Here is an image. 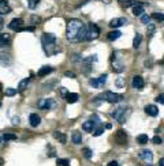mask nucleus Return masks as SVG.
Instances as JSON below:
<instances>
[{
	"mask_svg": "<svg viewBox=\"0 0 164 166\" xmlns=\"http://www.w3.org/2000/svg\"><path fill=\"white\" fill-rule=\"evenodd\" d=\"M23 19L21 18H14L12 21L10 22V24H8V27H10L11 30H15V31H19V30H23Z\"/></svg>",
	"mask_w": 164,
	"mask_h": 166,
	"instance_id": "9",
	"label": "nucleus"
},
{
	"mask_svg": "<svg viewBox=\"0 0 164 166\" xmlns=\"http://www.w3.org/2000/svg\"><path fill=\"white\" fill-rule=\"evenodd\" d=\"M11 42V37L8 33H0V46H7Z\"/></svg>",
	"mask_w": 164,
	"mask_h": 166,
	"instance_id": "17",
	"label": "nucleus"
},
{
	"mask_svg": "<svg viewBox=\"0 0 164 166\" xmlns=\"http://www.w3.org/2000/svg\"><path fill=\"white\" fill-rule=\"evenodd\" d=\"M107 78H108V75H107V73H103V75H100L98 78L89 79V84L93 87V89H100V87H103L104 83L107 82Z\"/></svg>",
	"mask_w": 164,
	"mask_h": 166,
	"instance_id": "5",
	"label": "nucleus"
},
{
	"mask_svg": "<svg viewBox=\"0 0 164 166\" xmlns=\"http://www.w3.org/2000/svg\"><path fill=\"white\" fill-rule=\"evenodd\" d=\"M3 26H4V21H3V18L0 16V30L3 29Z\"/></svg>",
	"mask_w": 164,
	"mask_h": 166,
	"instance_id": "47",
	"label": "nucleus"
},
{
	"mask_svg": "<svg viewBox=\"0 0 164 166\" xmlns=\"http://www.w3.org/2000/svg\"><path fill=\"white\" fill-rule=\"evenodd\" d=\"M0 108H2V102H0Z\"/></svg>",
	"mask_w": 164,
	"mask_h": 166,
	"instance_id": "53",
	"label": "nucleus"
},
{
	"mask_svg": "<svg viewBox=\"0 0 164 166\" xmlns=\"http://www.w3.org/2000/svg\"><path fill=\"white\" fill-rule=\"evenodd\" d=\"M16 91H18L16 89H12V87H7V89H5V95H8V97H12V95L16 94Z\"/></svg>",
	"mask_w": 164,
	"mask_h": 166,
	"instance_id": "34",
	"label": "nucleus"
},
{
	"mask_svg": "<svg viewBox=\"0 0 164 166\" xmlns=\"http://www.w3.org/2000/svg\"><path fill=\"white\" fill-rule=\"evenodd\" d=\"M133 15L134 16L144 15V7H142V3H139V4H137V5H134L133 7Z\"/></svg>",
	"mask_w": 164,
	"mask_h": 166,
	"instance_id": "24",
	"label": "nucleus"
},
{
	"mask_svg": "<svg viewBox=\"0 0 164 166\" xmlns=\"http://www.w3.org/2000/svg\"><path fill=\"white\" fill-rule=\"evenodd\" d=\"M149 166H150V165H149Z\"/></svg>",
	"mask_w": 164,
	"mask_h": 166,
	"instance_id": "54",
	"label": "nucleus"
},
{
	"mask_svg": "<svg viewBox=\"0 0 164 166\" xmlns=\"http://www.w3.org/2000/svg\"><path fill=\"white\" fill-rule=\"evenodd\" d=\"M2 142H3V138H2V136H0V143H2Z\"/></svg>",
	"mask_w": 164,
	"mask_h": 166,
	"instance_id": "52",
	"label": "nucleus"
},
{
	"mask_svg": "<svg viewBox=\"0 0 164 166\" xmlns=\"http://www.w3.org/2000/svg\"><path fill=\"white\" fill-rule=\"evenodd\" d=\"M71 142L74 144H81L82 143V135L78 132V131H74L73 135H71Z\"/></svg>",
	"mask_w": 164,
	"mask_h": 166,
	"instance_id": "22",
	"label": "nucleus"
},
{
	"mask_svg": "<svg viewBox=\"0 0 164 166\" xmlns=\"http://www.w3.org/2000/svg\"><path fill=\"white\" fill-rule=\"evenodd\" d=\"M29 122H30V125H32V127H38V125H40V122H41L40 116H38L37 113H32L29 116Z\"/></svg>",
	"mask_w": 164,
	"mask_h": 166,
	"instance_id": "18",
	"label": "nucleus"
},
{
	"mask_svg": "<svg viewBox=\"0 0 164 166\" xmlns=\"http://www.w3.org/2000/svg\"><path fill=\"white\" fill-rule=\"evenodd\" d=\"M105 128H107V129H111L112 125H111V124H107V125H105Z\"/></svg>",
	"mask_w": 164,
	"mask_h": 166,
	"instance_id": "49",
	"label": "nucleus"
},
{
	"mask_svg": "<svg viewBox=\"0 0 164 166\" xmlns=\"http://www.w3.org/2000/svg\"><path fill=\"white\" fill-rule=\"evenodd\" d=\"M59 91H60V94H62V95H63V97H64V98H66V95L68 94V93H67V90H66L64 87H60V89H59Z\"/></svg>",
	"mask_w": 164,
	"mask_h": 166,
	"instance_id": "44",
	"label": "nucleus"
},
{
	"mask_svg": "<svg viewBox=\"0 0 164 166\" xmlns=\"http://www.w3.org/2000/svg\"><path fill=\"white\" fill-rule=\"evenodd\" d=\"M156 99V102H159V103H161V105H164V93L163 94H159L157 97L155 98Z\"/></svg>",
	"mask_w": 164,
	"mask_h": 166,
	"instance_id": "38",
	"label": "nucleus"
},
{
	"mask_svg": "<svg viewBox=\"0 0 164 166\" xmlns=\"http://www.w3.org/2000/svg\"><path fill=\"white\" fill-rule=\"evenodd\" d=\"M11 61H12V59H11V56L8 53H0V65L8 67L11 64Z\"/></svg>",
	"mask_w": 164,
	"mask_h": 166,
	"instance_id": "14",
	"label": "nucleus"
},
{
	"mask_svg": "<svg viewBox=\"0 0 164 166\" xmlns=\"http://www.w3.org/2000/svg\"><path fill=\"white\" fill-rule=\"evenodd\" d=\"M2 138H3V140H4V142L16 140V135H14V133H4V135H3Z\"/></svg>",
	"mask_w": 164,
	"mask_h": 166,
	"instance_id": "30",
	"label": "nucleus"
},
{
	"mask_svg": "<svg viewBox=\"0 0 164 166\" xmlns=\"http://www.w3.org/2000/svg\"><path fill=\"white\" fill-rule=\"evenodd\" d=\"M152 142H153L155 144H160V143H163V139H161L160 136H155V138L152 139Z\"/></svg>",
	"mask_w": 164,
	"mask_h": 166,
	"instance_id": "41",
	"label": "nucleus"
},
{
	"mask_svg": "<svg viewBox=\"0 0 164 166\" xmlns=\"http://www.w3.org/2000/svg\"><path fill=\"white\" fill-rule=\"evenodd\" d=\"M41 45H43V49L46 56H53V54L60 52V46L57 45L56 35L52 34V33H44L43 37H41Z\"/></svg>",
	"mask_w": 164,
	"mask_h": 166,
	"instance_id": "2",
	"label": "nucleus"
},
{
	"mask_svg": "<svg viewBox=\"0 0 164 166\" xmlns=\"http://www.w3.org/2000/svg\"><path fill=\"white\" fill-rule=\"evenodd\" d=\"M29 82H30V78L22 79V80L19 82V84H18V91H25L26 87H27V84H29Z\"/></svg>",
	"mask_w": 164,
	"mask_h": 166,
	"instance_id": "26",
	"label": "nucleus"
},
{
	"mask_svg": "<svg viewBox=\"0 0 164 166\" xmlns=\"http://www.w3.org/2000/svg\"><path fill=\"white\" fill-rule=\"evenodd\" d=\"M130 114H131V108H128V106H119V108H116L112 112L111 116L119 124H125L127 121V119L130 117Z\"/></svg>",
	"mask_w": 164,
	"mask_h": 166,
	"instance_id": "3",
	"label": "nucleus"
},
{
	"mask_svg": "<svg viewBox=\"0 0 164 166\" xmlns=\"http://www.w3.org/2000/svg\"><path fill=\"white\" fill-rule=\"evenodd\" d=\"M56 166H70V162H68V159H57L56 161Z\"/></svg>",
	"mask_w": 164,
	"mask_h": 166,
	"instance_id": "37",
	"label": "nucleus"
},
{
	"mask_svg": "<svg viewBox=\"0 0 164 166\" xmlns=\"http://www.w3.org/2000/svg\"><path fill=\"white\" fill-rule=\"evenodd\" d=\"M53 138L57 139L62 144H64L66 142H67V136H66L64 133H62V132H57V131H56V132H53Z\"/></svg>",
	"mask_w": 164,
	"mask_h": 166,
	"instance_id": "27",
	"label": "nucleus"
},
{
	"mask_svg": "<svg viewBox=\"0 0 164 166\" xmlns=\"http://www.w3.org/2000/svg\"><path fill=\"white\" fill-rule=\"evenodd\" d=\"M115 140H116V143L120 144V146L127 143V133H126V131L118 129L116 133H115Z\"/></svg>",
	"mask_w": 164,
	"mask_h": 166,
	"instance_id": "8",
	"label": "nucleus"
},
{
	"mask_svg": "<svg viewBox=\"0 0 164 166\" xmlns=\"http://www.w3.org/2000/svg\"><path fill=\"white\" fill-rule=\"evenodd\" d=\"M137 142H138L139 144H146L148 142H149V136L145 135V133H141V135L137 136Z\"/></svg>",
	"mask_w": 164,
	"mask_h": 166,
	"instance_id": "29",
	"label": "nucleus"
},
{
	"mask_svg": "<svg viewBox=\"0 0 164 166\" xmlns=\"http://www.w3.org/2000/svg\"><path fill=\"white\" fill-rule=\"evenodd\" d=\"M120 35H122V33H120L119 30L115 29V30H112V31L108 33V40H109V41H115V40H118Z\"/></svg>",
	"mask_w": 164,
	"mask_h": 166,
	"instance_id": "25",
	"label": "nucleus"
},
{
	"mask_svg": "<svg viewBox=\"0 0 164 166\" xmlns=\"http://www.w3.org/2000/svg\"><path fill=\"white\" fill-rule=\"evenodd\" d=\"M131 86H133L134 89H138V90L144 89L145 82H144V79H142V76H139V75H135V76H134L133 80H131Z\"/></svg>",
	"mask_w": 164,
	"mask_h": 166,
	"instance_id": "12",
	"label": "nucleus"
},
{
	"mask_svg": "<svg viewBox=\"0 0 164 166\" xmlns=\"http://www.w3.org/2000/svg\"><path fill=\"white\" fill-rule=\"evenodd\" d=\"M138 157L141 158L144 162H146V163H150L153 161V154H152L150 150H141L139 154H138Z\"/></svg>",
	"mask_w": 164,
	"mask_h": 166,
	"instance_id": "11",
	"label": "nucleus"
},
{
	"mask_svg": "<svg viewBox=\"0 0 164 166\" xmlns=\"http://www.w3.org/2000/svg\"><path fill=\"white\" fill-rule=\"evenodd\" d=\"M141 41H142V35L139 34V33H137L135 37H134V40H133V48L134 49H138L139 45H141Z\"/></svg>",
	"mask_w": 164,
	"mask_h": 166,
	"instance_id": "28",
	"label": "nucleus"
},
{
	"mask_svg": "<svg viewBox=\"0 0 164 166\" xmlns=\"http://www.w3.org/2000/svg\"><path fill=\"white\" fill-rule=\"evenodd\" d=\"M90 120H92V121L94 122L96 125H97V124H100V117H98L97 114H93V116L90 117Z\"/></svg>",
	"mask_w": 164,
	"mask_h": 166,
	"instance_id": "39",
	"label": "nucleus"
},
{
	"mask_svg": "<svg viewBox=\"0 0 164 166\" xmlns=\"http://www.w3.org/2000/svg\"><path fill=\"white\" fill-rule=\"evenodd\" d=\"M150 18L156 19L157 22H163V21H164V15H163L161 12H153L152 15H150Z\"/></svg>",
	"mask_w": 164,
	"mask_h": 166,
	"instance_id": "31",
	"label": "nucleus"
},
{
	"mask_svg": "<svg viewBox=\"0 0 164 166\" xmlns=\"http://www.w3.org/2000/svg\"><path fill=\"white\" fill-rule=\"evenodd\" d=\"M145 113L150 117H156L159 114V109H157V106H155V105H146L145 106Z\"/></svg>",
	"mask_w": 164,
	"mask_h": 166,
	"instance_id": "16",
	"label": "nucleus"
},
{
	"mask_svg": "<svg viewBox=\"0 0 164 166\" xmlns=\"http://www.w3.org/2000/svg\"><path fill=\"white\" fill-rule=\"evenodd\" d=\"M2 90H3V84L0 83V91H2Z\"/></svg>",
	"mask_w": 164,
	"mask_h": 166,
	"instance_id": "51",
	"label": "nucleus"
},
{
	"mask_svg": "<svg viewBox=\"0 0 164 166\" xmlns=\"http://www.w3.org/2000/svg\"><path fill=\"white\" fill-rule=\"evenodd\" d=\"M153 33H155V26H153L152 23H149V24H148V34L152 35Z\"/></svg>",
	"mask_w": 164,
	"mask_h": 166,
	"instance_id": "40",
	"label": "nucleus"
},
{
	"mask_svg": "<svg viewBox=\"0 0 164 166\" xmlns=\"http://www.w3.org/2000/svg\"><path fill=\"white\" fill-rule=\"evenodd\" d=\"M64 76H67V78L74 79V78H75V73H74V72H70V71H67V72H64Z\"/></svg>",
	"mask_w": 164,
	"mask_h": 166,
	"instance_id": "43",
	"label": "nucleus"
},
{
	"mask_svg": "<svg viewBox=\"0 0 164 166\" xmlns=\"http://www.w3.org/2000/svg\"><path fill=\"white\" fill-rule=\"evenodd\" d=\"M11 12V7L8 5L7 0H0V15H7Z\"/></svg>",
	"mask_w": 164,
	"mask_h": 166,
	"instance_id": "15",
	"label": "nucleus"
},
{
	"mask_svg": "<svg viewBox=\"0 0 164 166\" xmlns=\"http://www.w3.org/2000/svg\"><path fill=\"white\" fill-rule=\"evenodd\" d=\"M78 99H79V95L77 94V93H68V94L66 95V101H67L68 103H75Z\"/></svg>",
	"mask_w": 164,
	"mask_h": 166,
	"instance_id": "23",
	"label": "nucleus"
},
{
	"mask_svg": "<svg viewBox=\"0 0 164 166\" xmlns=\"http://www.w3.org/2000/svg\"><path fill=\"white\" fill-rule=\"evenodd\" d=\"M100 2H104V3H109V0H100Z\"/></svg>",
	"mask_w": 164,
	"mask_h": 166,
	"instance_id": "50",
	"label": "nucleus"
},
{
	"mask_svg": "<svg viewBox=\"0 0 164 166\" xmlns=\"http://www.w3.org/2000/svg\"><path fill=\"white\" fill-rule=\"evenodd\" d=\"M159 166H164V158H161V159L159 161Z\"/></svg>",
	"mask_w": 164,
	"mask_h": 166,
	"instance_id": "48",
	"label": "nucleus"
},
{
	"mask_svg": "<svg viewBox=\"0 0 164 166\" xmlns=\"http://www.w3.org/2000/svg\"><path fill=\"white\" fill-rule=\"evenodd\" d=\"M116 54L118 53H112V68H114L115 72H123L125 71V64H123V61H120V60H116Z\"/></svg>",
	"mask_w": 164,
	"mask_h": 166,
	"instance_id": "7",
	"label": "nucleus"
},
{
	"mask_svg": "<svg viewBox=\"0 0 164 166\" xmlns=\"http://www.w3.org/2000/svg\"><path fill=\"white\" fill-rule=\"evenodd\" d=\"M96 127H97V125H96L92 120H87V121H85L84 124H82V129L87 131V132H93V129H94Z\"/></svg>",
	"mask_w": 164,
	"mask_h": 166,
	"instance_id": "20",
	"label": "nucleus"
},
{
	"mask_svg": "<svg viewBox=\"0 0 164 166\" xmlns=\"http://www.w3.org/2000/svg\"><path fill=\"white\" fill-rule=\"evenodd\" d=\"M150 15H148V14H144V15H141V22L145 24H149L150 23Z\"/></svg>",
	"mask_w": 164,
	"mask_h": 166,
	"instance_id": "35",
	"label": "nucleus"
},
{
	"mask_svg": "<svg viewBox=\"0 0 164 166\" xmlns=\"http://www.w3.org/2000/svg\"><path fill=\"white\" fill-rule=\"evenodd\" d=\"M98 35H100V29H98V26L97 24H94V23H90L89 26H87V38H86V41L96 40V38H98Z\"/></svg>",
	"mask_w": 164,
	"mask_h": 166,
	"instance_id": "6",
	"label": "nucleus"
},
{
	"mask_svg": "<svg viewBox=\"0 0 164 166\" xmlns=\"http://www.w3.org/2000/svg\"><path fill=\"white\" fill-rule=\"evenodd\" d=\"M93 136H100L104 133V127H96L94 129H93Z\"/></svg>",
	"mask_w": 164,
	"mask_h": 166,
	"instance_id": "33",
	"label": "nucleus"
},
{
	"mask_svg": "<svg viewBox=\"0 0 164 166\" xmlns=\"http://www.w3.org/2000/svg\"><path fill=\"white\" fill-rule=\"evenodd\" d=\"M27 2V5H29V8H36L38 5V3H40V0H26Z\"/></svg>",
	"mask_w": 164,
	"mask_h": 166,
	"instance_id": "36",
	"label": "nucleus"
},
{
	"mask_svg": "<svg viewBox=\"0 0 164 166\" xmlns=\"http://www.w3.org/2000/svg\"><path fill=\"white\" fill-rule=\"evenodd\" d=\"M119 2V4L122 5L123 8H127V7H134V5L139 4V2H137V0H118Z\"/></svg>",
	"mask_w": 164,
	"mask_h": 166,
	"instance_id": "19",
	"label": "nucleus"
},
{
	"mask_svg": "<svg viewBox=\"0 0 164 166\" xmlns=\"http://www.w3.org/2000/svg\"><path fill=\"white\" fill-rule=\"evenodd\" d=\"M32 21H33V22H32V23H33V24H38V23H40V21H41V19H40V18H38V16L33 15V16H32Z\"/></svg>",
	"mask_w": 164,
	"mask_h": 166,
	"instance_id": "42",
	"label": "nucleus"
},
{
	"mask_svg": "<svg viewBox=\"0 0 164 166\" xmlns=\"http://www.w3.org/2000/svg\"><path fill=\"white\" fill-rule=\"evenodd\" d=\"M12 124H16V125L19 124V117H14V119H12Z\"/></svg>",
	"mask_w": 164,
	"mask_h": 166,
	"instance_id": "46",
	"label": "nucleus"
},
{
	"mask_svg": "<svg viewBox=\"0 0 164 166\" xmlns=\"http://www.w3.org/2000/svg\"><path fill=\"white\" fill-rule=\"evenodd\" d=\"M98 98L107 101L109 103H118L120 101H123V95L122 94H118V93H112V91H105L103 95H100Z\"/></svg>",
	"mask_w": 164,
	"mask_h": 166,
	"instance_id": "4",
	"label": "nucleus"
},
{
	"mask_svg": "<svg viewBox=\"0 0 164 166\" xmlns=\"http://www.w3.org/2000/svg\"><path fill=\"white\" fill-rule=\"evenodd\" d=\"M55 106V101L52 98H44L38 102V108L43 109V110H48V109H52Z\"/></svg>",
	"mask_w": 164,
	"mask_h": 166,
	"instance_id": "10",
	"label": "nucleus"
},
{
	"mask_svg": "<svg viewBox=\"0 0 164 166\" xmlns=\"http://www.w3.org/2000/svg\"><path fill=\"white\" fill-rule=\"evenodd\" d=\"M107 166H120L119 162H116V161H111L109 163H107Z\"/></svg>",
	"mask_w": 164,
	"mask_h": 166,
	"instance_id": "45",
	"label": "nucleus"
},
{
	"mask_svg": "<svg viewBox=\"0 0 164 166\" xmlns=\"http://www.w3.org/2000/svg\"><path fill=\"white\" fill-rule=\"evenodd\" d=\"M52 71H53V68H52V67H49V65H43V67L38 70L37 75L38 76H45V75H49Z\"/></svg>",
	"mask_w": 164,
	"mask_h": 166,
	"instance_id": "21",
	"label": "nucleus"
},
{
	"mask_svg": "<svg viewBox=\"0 0 164 166\" xmlns=\"http://www.w3.org/2000/svg\"><path fill=\"white\" fill-rule=\"evenodd\" d=\"M66 37L70 42H82L87 38V26L79 19H70L67 22Z\"/></svg>",
	"mask_w": 164,
	"mask_h": 166,
	"instance_id": "1",
	"label": "nucleus"
},
{
	"mask_svg": "<svg viewBox=\"0 0 164 166\" xmlns=\"http://www.w3.org/2000/svg\"><path fill=\"white\" fill-rule=\"evenodd\" d=\"M126 23H127V19L126 18H115V19H112V21L109 22V26H111L112 29H116V27L125 26Z\"/></svg>",
	"mask_w": 164,
	"mask_h": 166,
	"instance_id": "13",
	"label": "nucleus"
},
{
	"mask_svg": "<svg viewBox=\"0 0 164 166\" xmlns=\"http://www.w3.org/2000/svg\"><path fill=\"white\" fill-rule=\"evenodd\" d=\"M82 154H84V157L87 158V159H90V158L93 157V151L90 148H87V147H85V148L82 150Z\"/></svg>",
	"mask_w": 164,
	"mask_h": 166,
	"instance_id": "32",
	"label": "nucleus"
}]
</instances>
